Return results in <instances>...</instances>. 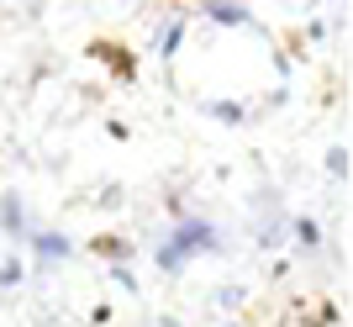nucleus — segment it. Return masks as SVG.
Here are the masks:
<instances>
[{"instance_id":"1","label":"nucleus","mask_w":353,"mask_h":327,"mask_svg":"<svg viewBox=\"0 0 353 327\" xmlns=\"http://www.w3.org/2000/svg\"><path fill=\"white\" fill-rule=\"evenodd\" d=\"M206 248H216V227L190 217V222H179L174 238L159 248V269H185V259H195V253H206Z\"/></svg>"},{"instance_id":"2","label":"nucleus","mask_w":353,"mask_h":327,"mask_svg":"<svg viewBox=\"0 0 353 327\" xmlns=\"http://www.w3.org/2000/svg\"><path fill=\"white\" fill-rule=\"evenodd\" d=\"M90 59H105L117 79H137V59H132V48H121V43H105V37H95V43H90Z\"/></svg>"},{"instance_id":"3","label":"nucleus","mask_w":353,"mask_h":327,"mask_svg":"<svg viewBox=\"0 0 353 327\" xmlns=\"http://www.w3.org/2000/svg\"><path fill=\"white\" fill-rule=\"evenodd\" d=\"M195 6H201L211 21H227V27H259V21H253V16L237 6V0H195Z\"/></svg>"},{"instance_id":"4","label":"nucleus","mask_w":353,"mask_h":327,"mask_svg":"<svg viewBox=\"0 0 353 327\" xmlns=\"http://www.w3.org/2000/svg\"><path fill=\"white\" fill-rule=\"evenodd\" d=\"M295 312H301V322H306V327H327V322H332V317H338V312H332V301H327V296H306V301H301V306H295Z\"/></svg>"},{"instance_id":"5","label":"nucleus","mask_w":353,"mask_h":327,"mask_svg":"<svg viewBox=\"0 0 353 327\" xmlns=\"http://www.w3.org/2000/svg\"><path fill=\"white\" fill-rule=\"evenodd\" d=\"M32 243H37L43 259H63V253H69V243H63L59 232H32Z\"/></svg>"},{"instance_id":"6","label":"nucleus","mask_w":353,"mask_h":327,"mask_svg":"<svg viewBox=\"0 0 353 327\" xmlns=\"http://www.w3.org/2000/svg\"><path fill=\"white\" fill-rule=\"evenodd\" d=\"M0 222L11 232H21V195H0Z\"/></svg>"},{"instance_id":"7","label":"nucleus","mask_w":353,"mask_h":327,"mask_svg":"<svg viewBox=\"0 0 353 327\" xmlns=\"http://www.w3.org/2000/svg\"><path fill=\"white\" fill-rule=\"evenodd\" d=\"M206 111H211L216 121H243V117H248V111H243L237 101H206Z\"/></svg>"},{"instance_id":"8","label":"nucleus","mask_w":353,"mask_h":327,"mask_svg":"<svg viewBox=\"0 0 353 327\" xmlns=\"http://www.w3.org/2000/svg\"><path fill=\"white\" fill-rule=\"evenodd\" d=\"M95 253H105V259H127L132 248H127L121 238H111V232H101V238H95Z\"/></svg>"},{"instance_id":"9","label":"nucleus","mask_w":353,"mask_h":327,"mask_svg":"<svg viewBox=\"0 0 353 327\" xmlns=\"http://www.w3.org/2000/svg\"><path fill=\"white\" fill-rule=\"evenodd\" d=\"M179 37H185V27H169V32H163V43H159V53H163V59H169V53L179 48Z\"/></svg>"},{"instance_id":"10","label":"nucleus","mask_w":353,"mask_h":327,"mask_svg":"<svg viewBox=\"0 0 353 327\" xmlns=\"http://www.w3.org/2000/svg\"><path fill=\"white\" fill-rule=\"evenodd\" d=\"M295 232H301V243H306V248H316V243H322V232H316L311 222H295Z\"/></svg>"},{"instance_id":"11","label":"nucleus","mask_w":353,"mask_h":327,"mask_svg":"<svg viewBox=\"0 0 353 327\" xmlns=\"http://www.w3.org/2000/svg\"><path fill=\"white\" fill-rule=\"evenodd\" d=\"M21 280V264H16V259H6V264H0V285H16Z\"/></svg>"}]
</instances>
